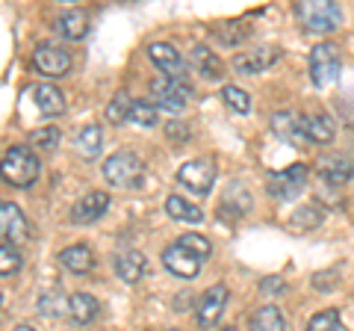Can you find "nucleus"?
<instances>
[{"label": "nucleus", "instance_id": "14", "mask_svg": "<svg viewBox=\"0 0 354 331\" xmlns=\"http://www.w3.org/2000/svg\"><path fill=\"white\" fill-rule=\"evenodd\" d=\"M0 234H3V242H27L30 240V225L21 207L12 202H3L0 204Z\"/></svg>", "mask_w": 354, "mask_h": 331}, {"label": "nucleus", "instance_id": "33", "mask_svg": "<svg viewBox=\"0 0 354 331\" xmlns=\"http://www.w3.org/2000/svg\"><path fill=\"white\" fill-rule=\"evenodd\" d=\"M218 98L225 101V107H230V109H234V113H239V116L251 113V98H248V92H242L239 86H225Z\"/></svg>", "mask_w": 354, "mask_h": 331}, {"label": "nucleus", "instance_id": "41", "mask_svg": "<svg viewBox=\"0 0 354 331\" xmlns=\"http://www.w3.org/2000/svg\"><path fill=\"white\" fill-rule=\"evenodd\" d=\"M169 331H177V328H169Z\"/></svg>", "mask_w": 354, "mask_h": 331}, {"label": "nucleus", "instance_id": "19", "mask_svg": "<svg viewBox=\"0 0 354 331\" xmlns=\"http://www.w3.org/2000/svg\"><path fill=\"white\" fill-rule=\"evenodd\" d=\"M71 319L77 325H92L97 316H101V302L95 299L92 293H71Z\"/></svg>", "mask_w": 354, "mask_h": 331}, {"label": "nucleus", "instance_id": "25", "mask_svg": "<svg viewBox=\"0 0 354 331\" xmlns=\"http://www.w3.org/2000/svg\"><path fill=\"white\" fill-rule=\"evenodd\" d=\"M36 107L41 109V116L57 118L65 113V95L57 89V86H36Z\"/></svg>", "mask_w": 354, "mask_h": 331}, {"label": "nucleus", "instance_id": "6", "mask_svg": "<svg viewBox=\"0 0 354 331\" xmlns=\"http://www.w3.org/2000/svg\"><path fill=\"white\" fill-rule=\"evenodd\" d=\"M339 69H342V57L334 42H319L310 51V80H313V86L334 83L339 77Z\"/></svg>", "mask_w": 354, "mask_h": 331}, {"label": "nucleus", "instance_id": "31", "mask_svg": "<svg viewBox=\"0 0 354 331\" xmlns=\"http://www.w3.org/2000/svg\"><path fill=\"white\" fill-rule=\"evenodd\" d=\"M307 331H346V325H342L337 307H325V311H319V314L310 316Z\"/></svg>", "mask_w": 354, "mask_h": 331}, {"label": "nucleus", "instance_id": "8", "mask_svg": "<svg viewBox=\"0 0 354 331\" xmlns=\"http://www.w3.org/2000/svg\"><path fill=\"white\" fill-rule=\"evenodd\" d=\"M177 184L195 195H209L216 184V166L209 160H186L177 169Z\"/></svg>", "mask_w": 354, "mask_h": 331}, {"label": "nucleus", "instance_id": "4", "mask_svg": "<svg viewBox=\"0 0 354 331\" xmlns=\"http://www.w3.org/2000/svg\"><path fill=\"white\" fill-rule=\"evenodd\" d=\"M295 18L307 33H334L342 24V9L334 0H298Z\"/></svg>", "mask_w": 354, "mask_h": 331}, {"label": "nucleus", "instance_id": "24", "mask_svg": "<svg viewBox=\"0 0 354 331\" xmlns=\"http://www.w3.org/2000/svg\"><path fill=\"white\" fill-rule=\"evenodd\" d=\"M307 121V139L316 142V145H330L337 136V127L334 121H330L328 113H316V116H304Z\"/></svg>", "mask_w": 354, "mask_h": 331}, {"label": "nucleus", "instance_id": "2", "mask_svg": "<svg viewBox=\"0 0 354 331\" xmlns=\"http://www.w3.org/2000/svg\"><path fill=\"white\" fill-rule=\"evenodd\" d=\"M101 175L109 186L118 190H139L145 184V163H142L133 151H115L113 157H106L101 166Z\"/></svg>", "mask_w": 354, "mask_h": 331}, {"label": "nucleus", "instance_id": "1", "mask_svg": "<svg viewBox=\"0 0 354 331\" xmlns=\"http://www.w3.org/2000/svg\"><path fill=\"white\" fill-rule=\"evenodd\" d=\"M213 255V242L201 234H180L171 246L162 249V267L169 269L174 278H195L204 269L207 258Z\"/></svg>", "mask_w": 354, "mask_h": 331}, {"label": "nucleus", "instance_id": "39", "mask_svg": "<svg viewBox=\"0 0 354 331\" xmlns=\"http://www.w3.org/2000/svg\"><path fill=\"white\" fill-rule=\"evenodd\" d=\"M15 331H39V328H32V325H18Z\"/></svg>", "mask_w": 354, "mask_h": 331}, {"label": "nucleus", "instance_id": "21", "mask_svg": "<svg viewBox=\"0 0 354 331\" xmlns=\"http://www.w3.org/2000/svg\"><path fill=\"white\" fill-rule=\"evenodd\" d=\"M59 263H62V269H68L74 275H86L95 267V255L88 246H68L59 251Z\"/></svg>", "mask_w": 354, "mask_h": 331}, {"label": "nucleus", "instance_id": "37", "mask_svg": "<svg viewBox=\"0 0 354 331\" xmlns=\"http://www.w3.org/2000/svg\"><path fill=\"white\" fill-rule=\"evenodd\" d=\"M286 290V281L281 278V275H272V278H263L260 281V293L263 296H281Z\"/></svg>", "mask_w": 354, "mask_h": 331}, {"label": "nucleus", "instance_id": "40", "mask_svg": "<svg viewBox=\"0 0 354 331\" xmlns=\"http://www.w3.org/2000/svg\"><path fill=\"white\" fill-rule=\"evenodd\" d=\"M221 331H236V328H234V325H227V328H221Z\"/></svg>", "mask_w": 354, "mask_h": 331}, {"label": "nucleus", "instance_id": "17", "mask_svg": "<svg viewBox=\"0 0 354 331\" xmlns=\"http://www.w3.org/2000/svg\"><path fill=\"white\" fill-rule=\"evenodd\" d=\"M319 175H322V181L328 186L339 190V186H346L354 178V163L348 157H339V154H334V157H325L322 163H319Z\"/></svg>", "mask_w": 354, "mask_h": 331}, {"label": "nucleus", "instance_id": "13", "mask_svg": "<svg viewBox=\"0 0 354 331\" xmlns=\"http://www.w3.org/2000/svg\"><path fill=\"white\" fill-rule=\"evenodd\" d=\"M278 60H281V51L278 48L260 45V48H251V51L236 53V57H234V69L239 74H263V71H269Z\"/></svg>", "mask_w": 354, "mask_h": 331}, {"label": "nucleus", "instance_id": "20", "mask_svg": "<svg viewBox=\"0 0 354 331\" xmlns=\"http://www.w3.org/2000/svg\"><path fill=\"white\" fill-rule=\"evenodd\" d=\"M74 145H77V154H80L83 160L101 157V151H104V127L101 125H86L80 134H77Z\"/></svg>", "mask_w": 354, "mask_h": 331}, {"label": "nucleus", "instance_id": "3", "mask_svg": "<svg viewBox=\"0 0 354 331\" xmlns=\"http://www.w3.org/2000/svg\"><path fill=\"white\" fill-rule=\"evenodd\" d=\"M41 163L36 157V151L30 145H12L3 154V181L9 186H18V190H27L39 181Z\"/></svg>", "mask_w": 354, "mask_h": 331}, {"label": "nucleus", "instance_id": "34", "mask_svg": "<svg viewBox=\"0 0 354 331\" xmlns=\"http://www.w3.org/2000/svg\"><path fill=\"white\" fill-rule=\"evenodd\" d=\"M59 139H62V134H59V127H41V130H36V134L30 136V142L36 148H41V151H53L59 145Z\"/></svg>", "mask_w": 354, "mask_h": 331}, {"label": "nucleus", "instance_id": "18", "mask_svg": "<svg viewBox=\"0 0 354 331\" xmlns=\"http://www.w3.org/2000/svg\"><path fill=\"white\" fill-rule=\"evenodd\" d=\"M189 65L204 77V80H221V77H225V62L204 45H195L189 51Z\"/></svg>", "mask_w": 354, "mask_h": 331}, {"label": "nucleus", "instance_id": "26", "mask_svg": "<svg viewBox=\"0 0 354 331\" xmlns=\"http://www.w3.org/2000/svg\"><path fill=\"white\" fill-rule=\"evenodd\" d=\"M57 33H59L62 39H71V42L83 39L86 33H88V15L80 12V9H68L65 15H59V21H57Z\"/></svg>", "mask_w": 354, "mask_h": 331}, {"label": "nucleus", "instance_id": "15", "mask_svg": "<svg viewBox=\"0 0 354 331\" xmlns=\"http://www.w3.org/2000/svg\"><path fill=\"white\" fill-rule=\"evenodd\" d=\"M148 60L157 65L165 77H174V80L183 77V57L169 42H153V45H148Z\"/></svg>", "mask_w": 354, "mask_h": 331}, {"label": "nucleus", "instance_id": "5", "mask_svg": "<svg viewBox=\"0 0 354 331\" xmlns=\"http://www.w3.org/2000/svg\"><path fill=\"white\" fill-rule=\"evenodd\" d=\"M310 181V169L304 163H292L286 166V169L274 172L266 178V193L269 198H278V202H292L295 195L304 193V186Z\"/></svg>", "mask_w": 354, "mask_h": 331}, {"label": "nucleus", "instance_id": "11", "mask_svg": "<svg viewBox=\"0 0 354 331\" xmlns=\"http://www.w3.org/2000/svg\"><path fill=\"white\" fill-rule=\"evenodd\" d=\"M227 299H230V290H227L225 284H213V287H209V290L201 296L198 307H195L198 325H201V328H213L218 319H221V314H225Z\"/></svg>", "mask_w": 354, "mask_h": 331}, {"label": "nucleus", "instance_id": "28", "mask_svg": "<svg viewBox=\"0 0 354 331\" xmlns=\"http://www.w3.org/2000/svg\"><path fill=\"white\" fill-rule=\"evenodd\" d=\"M213 36L216 42H221L225 48H236L239 42H245L251 36V27H245L242 21H227V24H218L213 30Z\"/></svg>", "mask_w": 354, "mask_h": 331}, {"label": "nucleus", "instance_id": "7", "mask_svg": "<svg viewBox=\"0 0 354 331\" xmlns=\"http://www.w3.org/2000/svg\"><path fill=\"white\" fill-rule=\"evenodd\" d=\"M151 95H153V104L157 109H169V113H180L186 107V101L195 95V89L183 80H174V77H157L151 80Z\"/></svg>", "mask_w": 354, "mask_h": 331}, {"label": "nucleus", "instance_id": "35", "mask_svg": "<svg viewBox=\"0 0 354 331\" xmlns=\"http://www.w3.org/2000/svg\"><path fill=\"white\" fill-rule=\"evenodd\" d=\"M21 263H24V260H21L18 251L9 246V242H3V246H0V272H3V275H15L21 269Z\"/></svg>", "mask_w": 354, "mask_h": 331}, {"label": "nucleus", "instance_id": "23", "mask_svg": "<svg viewBox=\"0 0 354 331\" xmlns=\"http://www.w3.org/2000/svg\"><path fill=\"white\" fill-rule=\"evenodd\" d=\"M36 311H39L41 316H48V319H57V316L71 314V299H65L62 290H57V287H48V290L39 296Z\"/></svg>", "mask_w": 354, "mask_h": 331}, {"label": "nucleus", "instance_id": "30", "mask_svg": "<svg viewBox=\"0 0 354 331\" xmlns=\"http://www.w3.org/2000/svg\"><path fill=\"white\" fill-rule=\"evenodd\" d=\"M130 121H136L139 127H153L160 121V109L153 101H145V98H136L130 107Z\"/></svg>", "mask_w": 354, "mask_h": 331}, {"label": "nucleus", "instance_id": "36", "mask_svg": "<svg viewBox=\"0 0 354 331\" xmlns=\"http://www.w3.org/2000/svg\"><path fill=\"white\" fill-rule=\"evenodd\" d=\"M337 284H339V272L337 269H328V272L313 275V287H316V290H322V293H330Z\"/></svg>", "mask_w": 354, "mask_h": 331}, {"label": "nucleus", "instance_id": "10", "mask_svg": "<svg viewBox=\"0 0 354 331\" xmlns=\"http://www.w3.org/2000/svg\"><path fill=\"white\" fill-rule=\"evenodd\" d=\"M272 130H274V136L286 142V145L304 148L310 142L307 139V121L301 113H295V109H278V113H272Z\"/></svg>", "mask_w": 354, "mask_h": 331}, {"label": "nucleus", "instance_id": "38", "mask_svg": "<svg viewBox=\"0 0 354 331\" xmlns=\"http://www.w3.org/2000/svg\"><path fill=\"white\" fill-rule=\"evenodd\" d=\"M165 136L174 142H186L189 139V125H186V121H169V125H165Z\"/></svg>", "mask_w": 354, "mask_h": 331}, {"label": "nucleus", "instance_id": "29", "mask_svg": "<svg viewBox=\"0 0 354 331\" xmlns=\"http://www.w3.org/2000/svg\"><path fill=\"white\" fill-rule=\"evenodd\" d=\"M322 219H325V211L322 207H316V204H304V207H298V211L292 213L290 219V231H310V228H316V225H322Z\"/></svg>", "mask_w": 354, "mask_h": 331}, {"label": "nucleus", "instance_id": "32", "mask_svg": "<svg viewBox=\"0 0 354 331\" xmlns=\"http://www.w3.org/2000/svg\"><path fill=\"white\" fill-rule=\"evenodd\" d=\"M130 107H133L130 95L124 89L115 92V98L106 104V121L109 125H124V121H130Z\"/></svg>", "mask_w": 354, "mask_h": 331}, {"label": "nucleus", "instance_id": "16", "mask_svg": "<svg viewBox=\"0 0 354 331\" xmlns=\"http://www.w3.org/2000/svg\"><path fill=\"white\" fill-rule=\"evenodd\" d=\"M113 269L124 284H139L145 275V255L136 249H124L113 258Z\"/></svg>", "mask_w": 354, "mask_h": 331}, {"label": "nucleus", "instance_id": "9", "mask_svg": "<svg viewBox=\"0 0 354 331\" xmlns=\"http://www.w3.org/2000/svg\"><path fill=\"white\" fill-rule=\"evenodd\" d=\"M32 65H36V71L41 77H65L71 71V53L62 51L59 45H50V42H41L32 51Z\"/></svg>", "mask_w": 354, "mask_h": 331}, {"label": "nucleus", "instance_id": "12", "mask_svg": "<svg viewBox=\"0 0 354 331\" xmlns=\"http://www.w3.org/2000/svg\"><path fill=\"white\" fill-rule=\"evenodd\" d=\"M109 204H113V198H109V193L104 190H88L83 198H77L74 207H71V222L74 225H92L97 222L106 211Z\"/></svg>", "mask_w": 354, "mask_h": 331}, {"label": "nucleus", "instance_id": "27", "mask_svg": "<svg viewBox=\"0 0 354 331\" xmlns=\"http://www.w3.org/2000/svg\"><path fill=\"white\" fill-rule=\"evenodd\" d=\"M248 331H286L281 307H274V305H263V307H257V311H254V316H251Z\"/></svg>", "mask_w": 354, "mask_h": 331}, {"label": "nucleus", "instance_id": "22", "mask_svg": "<svg viewBox=\"0 0 354 331\" xmlns=\"http://www.w3.org/2000/svg\"><path fill=\"white\" fill-rule=\"evenodd\" d=\"M165 213L177 222H186V225H201L204 222V211L192 202H186L183 195H169L165 198Z\"/></svg>", "mask_w": 354, "mask_h": 331}]
</instances>
